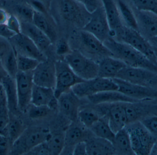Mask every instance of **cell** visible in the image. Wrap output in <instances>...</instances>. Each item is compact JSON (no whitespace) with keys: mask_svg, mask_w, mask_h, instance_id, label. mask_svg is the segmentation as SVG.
<instances>
[{"mask_svg":"<svg viewBox=\"0 0 157 155\" xmlns=\"http://www.w3.org/2000/svg\"><path fill=\"white\" fill-rule=\"evenodd\" d=\"M93 105L111 104L118 102L135 103L139 101L126 96L118 90L105 91L91 95L86 98Z\"/></svg>","mask_w":157,"mask_h":155,"instance_id":"obj_21","label":"cell"},{"mask_svg":"<svg viewBox=\"0 0 157 155\" xmlns=\"http://www.w3.org/2000/svg\"><path fill=\"white\" fill-rule=\"evenodd\" d=\"M46 142L51 154H61L65 145L64 132L50 133Z\"/></svg>","mask_w":157,"mask_h":155,"instance_id":"obj_33","label":"cell"},{"mask_svg":"<svg viewBox=\"0 0 157 155\" xmlns=\"http://www.w3.org/2000/svg\"><path fill=\"white\" fill-rule=\"evenodd\" d=\"M118 87V91L139 102L157 100V90L148 86L135 84L123 80L113 78Z\"/></svg>","mask_w":157,"mask_h":155,"instance_id":"obj_11","label":"cell"},{"mask_svg":"<svg viewBox=\"0 0 157 155\" xmlns=\"http://www.w3.org/2000/svg\"><path fill=\"white\" fill-rule=\"evenodd\" d=\"M101 117L97 111L92 109L84 108L78 110V120L87 129H89Z\"/></svg>","mask_w":157,"mask_h":155,"instance_id":"obj_36","label":"cell"},{"mask_svg":"<svg viewBox=\"0 0 157 155\" xmlns=\"http://www.w3.org/2000/svg\"><path fill=\"white\" fill-rule=\"evenodd\" d=\"M148 41L152 46L153 50L155 53H157V36L153 38L148 40Z\"/></svg>","mask_w":157,"mask_h":155,"instance_id":"obj_51","label":"cell"},{"mask_svg":"<svg viewBox=\"0 0 157 155\" xmlns=\"http://www.w3.org/2000/svg\"><path fill=\"white\" fill-rule=\"evenodd\" d=\"M50 132L41 127L26 128L22 135L13 144L9 155H26L29 151L45 141Z\"/></svg>","mask_w":157,"mask_h":155,"instance_id":"obj_6","label":"cell"},{"mask_svg":"<svg viewBox=\"0 0 157 155\" xmlns=\"http://www.w3.org/2000/svg\"><path fill=\"white\" fill-rule=\"evenodd\" d=\"M124 103L104 104L106 107L101 109L103 116L107 117L110 126L115 134L125 128L127 125Z\"/></svg>","mask_w":157,"mask_h":155,"instance_id":"obj_16","label":"cell"},{"mask_svg":"<svg viewBox=\"0 0 157 155\" xmlns=\"http://www.w3.org/2000/svg\"><path fill=\"white\" fill-rule=\"evenodd\" d=\"M1 83L5 93L6 99L9 111L18 116L20 112L18 108V98L15 79L7 75L2 80Z\"/></svg>","mask_w":157,"mask_h":155,"instance_id":"obj_24","label":"cell"},{"mask_svg":"<svg viewBox=\"0 0 157 155\" xmlns=\"http://www.w3.org/2000/svg\"><path fill=\"white\" fill-rule=\"evenodd\" d=\"M9 119L10 111L5 99L0 103V134L5 135Z\"/></svg>","mask_w":157,"mask_h":155,"instance_id":"obj_40","label":"cell"},{"mask_svg":"<svg viewBox=\"0 0 157 155\" xmlns=\"http://www.w3.org/2000/svg\"><path fill=\"white\" fill-rule=\"evenodd\" d=\"M124 25L138 31L137 20L133 9L125 0H116Z\"/></svg>","mask_w":157,"mask_h":155,"instance_id":"obj_31","label":"cell"},{"mask_svg":"<svg viewBox=\"0 0 157 155\" xmlns=\"http://www.w3.org/2000/svg\"><path fill=\"white\" fill-rule=\"evenodd\" d=\"M104 42L111 37V31L103 6L91 13L88 22L82 29Z\"/></svg>","mask_w":157,"mask_h":155,"instance_id":"obj_10","label":"cell"},{"mask_svg":"<svg viewBox=\"0 0 157 155\" xmlns=\"http://www.w3.org/2000/svg\"><path fill=\"white\" fill-rule=\"evenodd\" d=\"M5 39L2 38H0V55L5 51L10 46L9 44L7 43L6 41H5Z\"/></svg>","mask_w":157,"mask_h":155,"instance_id":"obj_50","label":"cell"},{"mask_svg":"<svg viewBox=\"0 0 157 155\" xmlns=\"http://www.w3.org/2000/svg\"><path fill=\"white\" fill-rule=\"evenodd\" d=\"M64 60L75 74L84 80L98 77V63L78 50H72Z\"/></svg>","mask_w":157,"mask_h":155,"instance_id":"obj_4","label":"cell"},{"mask_svg":"<svg viewBox=\"0 0 157 155\" xmlns=\"http://www.w3.org/2000/svg\"><path fill=\"white\" fill-rule=\"evenodd\" d=\"M89 129L94 136L108 140L112 143L113 142L115 134L111 128L106 116H101Z\"/></svg>","mask_w":157,"mask_h":155,"instance_id":"obj_29","label":"cell"},{"mask_svg":"<svg viewBox=\"0 0 157 155\" xmlns=\"http://www.w3.org/2000/svg\"><path fill=\"white\" fill-rule=\"evenodd\" d=\"M73 155H87L86 141L80 142L75 145L73 151Z\"/></svg>","mask_w":157,"mask_h":155,"instance_id":"obj_48","label":"cell"},{"mask_svg":"<svg viewBox=\"0 0 157 155\" xmlns=\"http://www.w3.org/2000/svg\"><path fill=\"white\" fill-rule=\"evenodd\" d=\"M133 9L137 20L138 31L140 34L147 40L157 37V14L151 12Z\"/></svg>","mask_w":157,"mask_h":155,"instance_id":"obj_18","label":"cell"},{"mask_svg":"<svg viewBox=\"0 0 157 155\" xmlns=\"http://www.w3.org/2000/svg\"><path fill=\"white\" fill-rule=\"evenodd\" d=\"M156 56L157 60V53H155Z\"/></svg>","mask_w":157,"mask_h":155,"instance_id":"obj_55","label":"cell"},{"mask_svg":"<svg viewBox=\"0 0 157 155\" xmlns=\"http://www.w3.org/2000/svg\"><path fill=\"white\" fill-rule=\"evenodd\" d=\"M113 38L130 45L157 65L155 52L148 41L139 31L123 26L115 32Z\"/></svg>","mask_w":157,"mask_h":155,"instance_id":"obj_3","label":"cell"},{"mask_svg":"<svg viewBox=\"0 0 157 155\" xmlns=\"http://www.w3.org/2000/svg\"><path fill=\"white\" fill-rule=\"evenodd\" d=\"M26 155H51L50 152L49 150L46 141L36 146L29 151Z\"/></svg>","mask_w":157,"mask_h":155,"instance_id":"obj_45","label":"cell"},{"mask_svg":"<svg viewBox=\"0 0 157 155\" xmlns=\"http://www.w3.org/2000/svg\"><path fill=\"white\" fill-rule=\"evenodd\" d=\"M132 7L138 11L151 12L157 14V0H129Z\"/></svg>","mask_w":157,"mask_h":155,"instance_id":"obj_39","label":"cell"},{"mask_svg":"<svg viewBox=\"0 0 157 155\" xmlns=\"http://www.w3.org/2000/svg\"><path fill=\"white\" fill-rule=\"evenodd\" d=\"M71 90L78 98H83L100 92L118 90V87L113 79L98 76L77 83Z\"/></svg>","mask_w":157,"mask_h":155,"instance_id":"obj_9","label":"cell"},{"mask_svg":"<svg viewBox=\"0 0 157 155\" xmlns=\"http://www.w3.org/2000/svg\"><path fill=\"white\" fill-rule=\"evenodd\" d=\"M9 15L10 14L6 10L0 8V25L6 24Z\"/></svg>","mask_w":157,"mask_h":155,"instance_id":"obj_49","label":"cell"},{"mask_svg":"<svg viewBox=\"0 0 157 155\" xmlns=\"http://www.w3.org/2000/svg\"><path fill=\"white\" fill-rule=\"evenodd\" d=\"M5 99H6L4 90L2 85L0 83V103Z\"/></svg>","mask_w":157,"mask_h":155,"instance_id":"obj_54","label":"cell"},{"mask_svg":"<svg viewBox=\"0 0 157 155\" xmlns=\"http://www.w3.org/2000/svg\"><path fill=\"white\" fill-rule=\"evenodd\" d=\"M98 77L113 79L126 66L123 62L112 56L102 58L98 62Z\"/></svg>","mask_w":157,"mask_h":155,"instance_id":"obj_23","label":"cell"},{"mask_svg":"<svg viewBox=\"0 0 157 155\" xmlns=\"http://www.w3.org/2000/svg\"><path fill=\"white\" fill-rule=\"evenodd\" d=\"M51 8H53L63 21L81 29L91 16L84 6L76 0H52Z\"/></svg>","mask_w":157,"mask_h":155,"instance_id":"obj_2","label":"cell"},{"mask_svg":"<svg viewBox=\"0 0 157 155\" xmlns=\"http://www.w3.org/2000/svg\"><path fill=\"white\" fill-rule=\"evenodd\" d=\"M0 60L7 74L15 78L18 72L17 52L11 45L0 55Z\"/></svg>","mask_w":157,"mask_h":155,"instance_id":"obj_30","label":"cell"},{"mask_svg":"<svg viewBox=\"0 0 157 155\" xmlns=\"http://www.w3.org/2000/svg\"><path fill=\"white\" fill-rule=\"evenodd\" d=\"M6 25L15 34L22 33L21 21L14 14L9 15Z\"/></svg>","mask_w":157,"mask_h":155,"instance_id":"obj_42","label":"cell"},{"mask_svg":"<svg viewBox=\"0 0 157 155\" xmlns=\"http://www.w3.org/2000/svg\"><path fill=\"white\" fill-rule=\"evenodd\" d=\"M7 73L5 70L4 68L3 67L1 63V60H0V83H1L2 80L7 75Z\"/></svg>","mask_w":157,"mask_h":155,"instance_id":"obj_52","label":"cell"},{"mask_svg":"<svg viewBox=\"0 0 157 155\" xmlns=\"http://www.w3.org/2000/svg\"><path fill=\"white\" fill-rule=\"evenodd\" d=\"M64 135L65 145L63 151L68 150L67 154L73 155L75 145L80 142L86 141L89 137L85 130L76 124H72L68 127L64 132Z\"/></svg>","mask_w":157,"mask_h":155,"instance_id":"obj_27","label":"cell"},{"mask_svg":"<svg viewBox=\"0 0 157 155\" xmlns=\"http://www.w3.org/2000/svg\"><path fill=\"white\" fill-rule=\"evenodd\" d=\"M32 23L45 33L52 42L57 41V30L49 14H43L35 11Z\"/></svg>","mask_w":157,"mask_h":155,"instance_id":"obj_26","label":"cell"},{"mask_svg":"<svg viewBox=\"0 0 157 155\" xmlns=\"http://www.w3.org/2000/svg\"><path fill=\"white\" fill-rule=\"evenodd\" d=\"M79 51L85 55L97 57L99 61L107 56H112L103 42L87 31L81 29L75 34Z\"/></svg>","mask_w":157,"mask_h":155,"instance_id":"obj_8","label":"cell"},{"mask_svg":"<svg viewBox=\"0 0 157 155\" xmlns=\"http://www.w3.org/2000/svg\"><path fill=\"white\" fill-rule=\"evenodd\" d=\"M156 73L144 68L126 65L118 73L115 78L135 84L149 87Z\"/></svg>","mask_w":157,"mask_h":155,"instance_id":"obj_15","label":"cell"},{"mask_svg":"<svg viewBox=\"0 0 157 155\" xmlns=\"http://www.w3.org/2000/svg\"><path fill=\"white\" fill-rule=\"evenodd\" d=\"M12 145L8 137L0 134V155L9 154Z\"/></svg>","mask_w":157,"mask_h":155,"instance_id":"obj_46","label":"cell"},{"mask_svg":"<svg viewBox=\"0 0 157 155\" xmlns=\"http://www.w3.org/2000/svg\"><path fill=\"white\" fill-rule=\"evenodd\" d=\"M13 10L21 22L32 23L35 10L26 2L15 4Z\"/></svg>","mask_w":157,"mask_h":155,"instance_id":"obj_35","label":"cell"},{"mask_svg":"<svg viewBox=\"0 0 157 155\" xmlns=\"http://www.w3.org/2000/svg\"><path fill=\"white\" fill-rule=\"evenodd\" d=\"M101 2L111 31V37H113L115 32L124 26L121 18L117 1L101 0Z\"/></svg>","mask_w":157,"mask_h":155,"instance_id":"obj_22","label":"cell"},{"mask_svg":"<svg viewBox=\"0 0 157 155\" xmlns=\"http://www.w3.org/2000/svg\"><path fill=\"white\" fill-rule=\"evenodd\" d=\"M22 33L30 38L38 48L45 53L52 44L50 39L32 23L21 22Z\"/></svg>","mask_w":157,"mask_h":155,"instance_id":"obj_19","label":"cell"},{"mask_svg":"<svg viewBox=\"0 0 157 155\" xmlns=\"http://www.w3.org/2000/svg\"><path fill=\"white\" fill-rule=\"evenodd\" d=\"M84 6L90 14L102 6L101 0H76Z\"/></svg>","mask_w":157,"mask_h":155,"instance_id":"obj_44","label":"cell"},{"mask_svg":"<svg viewBox=\"0 0 157 155\" xmlns=\"http://www.w3.org/2000/svg\"><path fill=\"white\" fill-rule=\"evenodd\" d=\"M56 84L54 95L58 99L62 94L71 89L73 87L85 80L77 76L65 60H58L55 62Z\"/></svg>","mask_w":157,"mask_h":155,"instance_id":"obj_7","label":"cell"},{"mask_svg":"<svg viewBox=\"0 0 157 155\" xmlns=\"http://www.w3.org/2000/svg\"><path fill=\"white\" fill-rule=\"evenodd\" d=\"M79 99L71 89L62 94L58 99V107L61 113L72 122L78 120Z\"/></svg>","mask_w":157,"mask_h":155,"instance_id":"obj_17","label":"cell"},{"mask_svg":"<svg viewBox=\"0 0 157 155\" xmlns=\"http://www.w3.org/2000/svg\"><path fill=\"white\" fill-rule=\"evenodd\" d=\"M57 41L55 49L56 54L59 56L64 57L72 50L68 42L64 40L61 39Z\"/></svg>","mask_w":157,"mask_h":155,"instance_id":"obj_43","label":"cell"},{"mask_svg":"<svg viewBox=\"0 0 157 155\" xmlns=\"http://www.w3.org/2000/svg\"><path fill=\"white\" fill-rule=\"evenodd\" d=\"M112 144L115 154L135 155L132 148L129 133L126 128L115 133Z\"/></svg>","mask_w":157,"mask_h":155,"instance_id":"obj_28","label":"cell"},{"mask_svg":"<svg viewBox=\"0 0 157 155\" xmlns=\"http://www.w3.org/2000/svg\"><path fill=\"white\" fill-rule=\"evenodd\" d=\"M33 72L18 71L16 76V84L18 98V108L21 112L26 111L31 104V95L34 86Z\"/></svg>","mask_w":157,"mask_h":155,"instance_id":"obj_12","label":"cell"},{"mask_svg":"<svg viewBox=\"0 0 157 155\" xmlns=\"http://www.w3.org/2000/svg\"><path fill=\"white\" fill-rule=\"evenodd\" d=\"M126 127L135 155L151 154L157 139L142 125L140 121L129 124Z\"/></svg>","mask_w":157,"mask_h":155,"instance_id":"obj_5","label":"cell"},{"mask_svg":"<svg viewBox=\"0 0 157 155\" xmlns=\"http://www.w3.org/2000/svg\"><path fill=\"white\" fill-rule=\"evenodd\" d=\"M140 122L157 140V116H147Z\"/></svg>","mask_w":157,"mask_h":155,"instance_id":"obj_41","label":"cell"},{"mask_svg":"<svg viewBox=\"0 0 157 155\" xmlns=\"http://www.w3.org/2000/svg\"><path fill=\"white\" fill-rule=\"evenodd\" d=\"M18 71L32 72L40 62L33 58L17 53Z\"/></svg>","mask_w":157,"mask_h":155,"instance_id":"obj_38","label":"cell"},{"mask_svg":"<svg viewBox=\"0 0 157 155\" xmlns=\"http://www.w3.org/2000/svg\"><path fill=\"white\" fill-rule=\"evenodd\" d=\"M114 57L127 66L144 68L157 73V65L130 45L110 37L103 42Z\"/></svg>","mask_w":157,"mask_h":155,"instance_id":"obj_1","label":"cell"},{"mask_svg":"<svg viewBox=\"0 0 157 155\" xmlns=\"http://www.w3.org/2000/svg\"><path fill=\"white\" fill-rule=\"evenodd\" d=\"M26 128L18 116L10 112V119L5 135L8 137L12 145L22 135Z\"/></svg>","mask_w":157,"mask_h":155,"instance_id":"obj_32","label":"cell"},{"mask_svg":"<svg viewBox=\"0 0 157 155\" xmlns=\"http://www.w3.org/2000/svg\"><path fill=\"white\" fill-rule=\"evenodd\" d=\"M16 34L12 32L6 25H0V38L8 41Z\"/></svg>","mask_w":157,"mask_h":155,"instance_id":"obj_47","label":"cell"},{"mask_svg":"<svg viewBox=\"0 0 157 155\" xmlns=\"http://www.w3.org/2000/svg\"><path fill=\"white\" fill-rule=\"evenodd\" d=\"M87 155H114L115 151L112 143L105 139L90 136L86 141Z\"/></svg>","mask_w":157,"mask_h":155,"instance_id":"obj_25","label":"cell"},{"mask_svg":"<svg viewBox=\"0 0 157 155\" xmlns=\"http://www.w3.org/2000/svg\"><path fill=\"white\" fill-rule=\"evenodd\" d=\"M32 73L34 84L54 89L56 84L55 62L48 59L40 62Z\"/></svg>","mask_w":157,"mask_h":155,"instance_id":"obj_14","label":"cell"},{"mask_svg":"<svg viewBox=\"0 0 157 155\" xmlns=\"http://www.w3.org/2000/svg\"><path fill=\"white\" fill-rule=\"evenodd\" d=\"M52 109L48 106H35L30 104L26 111L29 118L33 120H40L48 117Z\"/></svg>","mask_w":157,"mask_h":155,"instance_id":"obj_37","label":"cell"},{"mask_svg":"<svg viewBox=\"0 0 157 155\" xmlns=\"http://www.w3.org/2000/svg\"><path fill=\"white\" fill-rule=\"evenodd\" d=\"M149 87H152L153 89L157 90V73L155 76V77L153 78L150 83Z\"/></svg>","mask_w":157,"mask_h":155,"instance_id":"obj_53","label":"cell"},{"mask_svg":"<svg viewBox=\"0 0 157 155\" xmlns=\"http://www.w3.org/2000/svg\"><path fill=\"white\" fill-rule=\"evenodd\" d=\"M31 104L35 106H46L53 110L58 107V99L53 88L34 84L31 95Z\"/></svg>","mask_w":157,"mask_h":155,"instance_id":"obj_20","label":"cell"},{"mask_svg":"<svg viewBox=\"0 0 157 155\" xmlns=\"http://www.w3.org/2000/svg\"><path fill=\"white\" fill-rule=\"evenodd\" d=\"M138 102L124 103L127 125L140 121L145 118V115L147 114V110L142 107L138 106Z\"/></svg>","mask_w":157,"mask_h":155,"instance_id":"obj_34","label":"cell"},{"mask_svg":"<svg viewBox=\"0 0 157 155\" xmlns=\"http://www.w3.org/2000/svg\"><path fill=\"white\" fill-rule=\"evenodd\" d=\"M8 41L18 54L33 58L39 62L44 61L48 59L46 54L24 33L16 34Z\"/></svg>","mask_w":157,"mask_h":155,"instance_id":"obj_13","label":"cell"}]
</instances>
